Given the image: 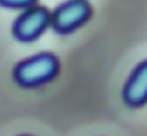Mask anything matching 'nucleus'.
Listing matches in <instances>:
<instances>
[{
  "mask_svg": "<svg viewBox=\"0 0 147 136\" xmlns=\"http://www.w3.org/2000/svg\"><path fill=\"white\" fill-rule=\"evenodd\" d=\"M123 102L130 107L147 103V59L140 62L130 73L122 90Z\"/></svg>",
  "mask_w": 147,
  "mask_h": 136,
  "instance_id": "20e7f679",
  "label": "nucleus"
},
{
  "mask_svg": "<svg viewBox=\"0 0 147 136\" xmlns=\"http://www.w3.org/2000/svg\"><path fill=\"white\" fill-rule=\"evenodd\" d=\"M34 1L36 0H0V5L10 8H22L33 5Z\"/></svg>",
  "mask_w": 147,
  "mask_h": 136,
  "instance_id": "39448f33",
  "label": "nucleus"
},
{
  "mask_svg": "<svg viewBox=\"0 0 147 136\" xmlns=\"http://www.w3.org/2000/svg\"><path fill=\"white\" fill-rule=\"evenodd\" d=\"M59 72V61L49 53H41L20 62L14 69L15 81L26 88L51 81Z\"/></svg>",
  "mask_w": 147,
  "mask_h": 136,
  "instance_id": "f257e3e1",
  "label": "nucleus"
},
{
  "mask_svg": "<svg viewBox=\"0 0 147 136\" xmlns=\"http://www.w3.org/2000/svg\"><path fill=\"white\" fill-rule=\"evenodd\" d=\"M91 15V7L86 0H68L51 14L52 27L57 33H70L83 25Z\"/></svg>",
  "mask_w": 147,
  "mask_h": 136,
  "instance_id": "f03ea898",
  "label": "nucleus"
},
{
  "mask_svg": "<svg viewBox=\"0 0 147 136\" xmlns=\"http://www.w3.org/2000/svg\"><path fill=\"white\" fill-rule=\"evenodd\" d=\"M49 21L51 14L46 8L40 6L31 7L15 21L13 33L21 41H31L42 33Z\"/></svg>",
  "mask_w": 147,
  "mask_h": 136,
  "instance_id": "7ed1b4c3",
  "label": "nucleus"
}]
</instances>
